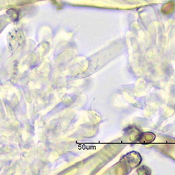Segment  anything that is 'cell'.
Here are the masks:
<instances>
[]
</instances>
